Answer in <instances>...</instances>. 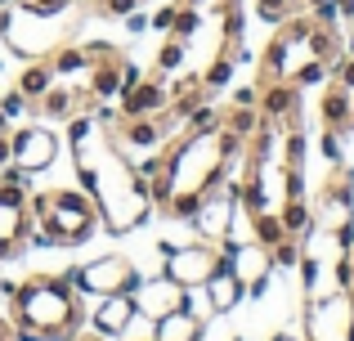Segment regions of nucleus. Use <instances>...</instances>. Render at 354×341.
Returning <instances> with one entry per match:
<instances>
[{"label":"nucleus","mask_w":354,"mask_h":341,"mask_svg":"<svg viewBox=\"0 0 354 341\" xmlns=\"http://www.w3.org/2000/svg\"><path fill=\"white\" fill-rule=\"evenodd\" d=\"M86 324L72 279L63 274H32L14 288V333L18 341H68Z\"/></svg>","instance_id":"nucleus-1"},{"label":"nucleus","mask_w":354,"mask_h":341,"mask_svg":"<svg viewBox=\"0 0 354 341\" xmlns=\"http://www.w3.org/2000/svg\"><path fill=\"white\" fill-rule=\"evenodd\" d=\"M99 211L81 189H50L32 198V238L50 247H77L95 234Z\"/></svg>","instance_id":"nucleus-2"},{"label":"nucleus","mask_w":354,"mask_h":341,"mask_svg":"<svg viewBox=\"0 0 354 341\" xmlns=\"http://www.w3.org/2000/svg\"><path fill=\"white\" fill-rule=\"evenodd\" d=\"M0 32H5L9 50L23 54V59H41V54L54 50L59 41V18H45V14H32V9H5L0 14Z\"/></svg>","instance_id":"nucleus-3"},{"label":"nucleus","mask_w":354,"mask_h":341,"mask_svg":"<svg viewBox=\"0 0 354 341\" xmlns=\"http://www.w3.org/2000/svg\"><path fill=\"white\" fill-rule=\"evenodd\" d=\"M32 238V198L27 184L0 180V261L18 256Z\"/></svg>","instance_id":"nucleus-4"},{"label":"nucleus","mask_w":354,"mask_h":341,"mask_svg":"<svg viewBox=\"0 0 354 341\" xmlns=\"http://www.w3.org/2000/svg\"><path fill=\"white\" fill-rule=\"evenodd\" d=\"M72 283H77L86 297H113V292H135L139 270L126 261V256H104V261L81 265Z\"/></svg>","instance_id":"nucleus-5"},{"label":"nucleus","mask_w":354,"mask_h":341,"mask_svg":"<svg viewBox=\"0 0 354 341\" xmlns=\"http://www.w3.org/2000/svg\"><path fill=\"white\" fill-rule=\"evenodd\" d=\"M220 256L211 243H189V247H166V279H175L180 288H202L216 274Z\"/></svg>","instance_id":"nucleus-6"},{"label":"nucleus","mask_w":354,"mask_h":341,"mask_svg":"<svg viewBox=\"0 0 354 341\" xmlns=\"http://www.w3.org/2000/svg\"><path fill=\"white\" fill-rule=\"evenodd\" d=\"M130 301H135V315L144 319H166L171 310L189 306V288H180L175 279H166V274H157V279H139L135 292H130Z\"/></svg>","instance_id":"nucleus-7"},{"label":"nucleus","mask_w":354,"mask_h":341,"mask_svg":"<svg viewBox=\"0 0 354 341\" xmlns=\"http://www.w3.org/2000/svg\"><path fill=\"white\" fill-rule=\"evenodd\" d=\"M305 341H354V297H323L310 310V337Z\"/></svg>","instance_id":"nucleus-8"},{"label":"nucleus","mask_w":354,"mask_h":341,"mask_svg":"<svg viewBox=\"0 0 354 341\" xmlns=\"http://www.w3.org/2000/svg\"><path fill=\"white\" fill-rule=\"evenodd\" d=\"M54 153H59V140H54V131H45V126H23V131L9 140V162H18L27 175L45 171L54 162Z\"/></svg>","instance_id":"nucleus-9"},{"label":"nucleus","mask_w":354,"mask_h":341,"mask_svg":"<svg viewBox=\"0 0 354 341\" xmlns=\"http://www.w3.org/2000/svg\"><path fill=\"white\" fill-rule=\"evenodd\" d=\"M234 274L242 279L247 297H260V292H265V283H269V274H274V261H269V247H260V243L234 247Z\"/></svg>","instance_id":"nucleus-10"},{"label":"nucleus","mask_w":354,"mask_h":341,"mask_svg":"<svg viewBox=\"0 0 354 341\" xmlns=\"http://www.w3.org/2000/svg\"><path fill=\"white\" fill-rule=\"evenodd\" d=\"M166 104H171V95H166L157 81H139V72H130L126 99H121L126 117H148V113H157V108H166Z\"/></svg>","instance_id":"nucleus-11"},{"label":"nucleus","mask_w":354,"mask_h":341,"mask_svg":"<svg viewBox=\"0 0 354 341\" xmlns=\"http://www.w3.org/2000/svg\"><path fill=\"white\" fill-rule=\"evenodd\" d=\"M202 310H193V306H180V310H171L166 319H157L153 324V337L157 341H198L202 337Z\"/></svg>","instance_id":"nucleus-12"},{"label":"nucleus","mask_w":354,"mask_h":341,"mask_svg":"<svg viewBox=\"0 0 354 341\" xmlns=\"http://www.w3.org/2000/svg\"><path fill=\"white\" fill-rule=\"evenodd\" d=\"M130 319H135V301H130V292H113V297H99L95 328H99L104 337H121Z\"/></svg>","instance_id":"nucleus-13"},{"label":"nucleus","mask_w":354,"mask_h":341,"mask_svg":"<svg viewBox=\"0 0 354 341\" xmlns=\"http://www.w3.org/2000/svg\"><path fill=\"white\" fill-rule=\"evenodd\" d=\"M260 108H265V122H296V86L292 81H283V86H269L265 99H260Z\"/></svg>","instance_id":"nucleus-14"},{"label":"nucleus","mask_w":354,"mask_h":341,"mask_svg":"<svg viewBox=\"0 0 354 341\" xmlns=\"http://www.w3.org/2000/svg\"><path fill=\"white\" fill-rule=\"evenodd\" d=\"M50 77H54L50 63H32V68L18 77V95H23V99H41L45 90H50Z\"/></svg>","instance_id":"nucleus-15"},{"label":"nucleus","mask_w":354,"mask_h":341,"mask_svg":"<svg viewBox=\"0 0 354 341\" xmlns=\"http://www.w3.org/2000/svg\"><path fill=\"white\" fill-rule=\"evenodd\" d=\"M323 117L332 126H350V90H337V95L323 99Z\"/></svg>","instance_id":"nucleus-16"},{"label":"nucleus","mask_w":354,"mask_h":341,"mask_svg":"<svg viewBox=\"0 0 354 341\" xmlns=\"http://www.w3.org/2000/svg\"><path fill=\"white\" fill-rule=\"evenodd\" d=\"M278 220H283L287 234H301V229L310 225V211H305V202H301V198H287V207H283V216H278Z\"/></svg>","instance_id":"nucleus-17"},{"label":"nucleus","mask_w":354,"mask_h":341,"mask_svg":"<svg viewBox=\"0 0 354 341\" xmlns=\"http://www.w3.org/2000/svg\"><path fill=\"white\" fill-rule=\"evenodd\" d=\"M256 14L265 18V23H278V27H283L287 18H292V0H256Z\"/></svg>","instance_id":"nucleus-18"},{"label":"nucleus","mask_w":354,"mask_h":341,"mask_svg":"<svg viewBox=\"0 0 354 341\" xmlns=\"http://www.w3.org/2000/svg\"><path fill=\"white\" fill-rule=\"evenodd\" d=\"M23 9H32V14H45V18H63V9L72 5V0H18Z\"/></svg>","instance_id":"nucleus-19"},{"label":"nucleus","mask_w":354,"mask_h":341,"mask_svg":"<svg viewBox=\"0 0 354 341\" xmlns=\"http://www.w3.org/2000/svg\"><path fill=\"white\" fill-rule=\"evenodd\" d=\"M180 63H184V41L175 36V41L162 45V54H157V68H180Z\"/></svg>","instance_id":"nucleus-20"},{"label":"nucleus","mask_w":354,"mask_h":341,"mask_svg":"<svg viewBox=\"0 0 354 341\" xmlns=\"http://www.w3.org/2000/svg\"><path fill=\"white\" fill-rule=\"evenodd\" d=\"M229 77H234V54H229V59H216V63H211V72H207V90L225 86Z\"/></svg>","instance_id":"nucleus-21"},{"label":"nucleus","mask_w":354,"mask_h":341,"mask_svg":"<svg viewBox=\"0 0 354 341\" xmlns=\"http://www.w3.org/2000/svg\"><path fill=\"white\" fill-rule=\"evenodd\" d=\"M45 113H50V117H59V113H68V108H72V95H68V90H45Z\"/></svg>","instance_id":"nucleus-22"},{"label":"nucleus","mask_w":354,"mask_h":341,"mask_svg":"<svg viewBox=\"0 0 354 341\" xmlns=\"http://www.w3.org/2000/svg\"><path fill=\"white\" fill-rule=\"evenodd\" d=\"M135 5H139V0H99V14H108V18H126Z\"/></svg>","instance_id":"nucleus-23"},{"label":"nucleus","mask_w":354,"mask_h":341,"mask_svg":"<svg viewBox=\"0 0 354 341\" xmlns=\"http://www.w3.org/2000/svg\"><path fill=\"white\" fill-rule=\"evenodd\" d=\"M9 162V117H5V108H0V167Z\"/></svg>","instance_id":"nucleus-24"},{"label":"nucleus","mask_w":354,"mask_h":341,"mask_svg":"<svg viewBox=\"0 0 354 341\" xmlns=\"http://www.w3.org/2000/svg\"><path fill=\"white\" fill-rule=\"evenodd\" d=\"M23 104H27V99L18 95V90H14V95H5V99H0V108H5V117H18V113H23Z\"/></svg>","instance_id":"nucleus-25"},{"label":"nucleus","mask_w":354,"mask_h":341,"mask_svg":"<svg viewBox=\"0 0 354 341\" xmlns=\"http://www.w3.org/2000/svg\"><path fill=\"white\" fill-rule=\"evenodd\" d=\"M341 90H354V59L341 63Z\"/></svg>","instance_id":"nucleus-26"},{"label":"nucleus","mask_w":354,"mask_h":341,"mask_svg":"<svg viewBox=\"0 0 354 341\" xmlns=\"http://www.w3.org/2000/svg\"><path fill=\"white\" fill-rule=\"evenodd\" d=\"M0 341H18V333H14V324H5V319H0Z\"/></svg>","instance_id":"nucleus-27"},{"label":"nucleus","mask_w":354,"mask_h":341,"mask_svg":"<svg viewBox=\"0 0 354 341\" xmlns=\"http://www.w3.org/2000/svg\"><path fill=\"white\" fill-rule=\"evenodd\" d=\"M350 126H354V104H350Z\"/></svg>","instance_id":"nucleus-28"},{"label":"nucleus","mask_w":354,"mask_h":341,"mask_svg":"<svg viewBox=\"0 0 354 341\" xmlns=\"http://www.w3.org/2000/svg\"><path fill=\"white\" fill-rule=\"evenodd\" d=\"M68 341H90V337H68Z\"/></svg>","instance_id":"nucleus-29"}]
</instances>
